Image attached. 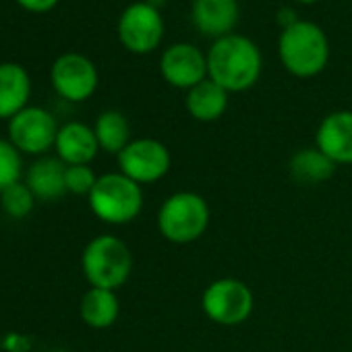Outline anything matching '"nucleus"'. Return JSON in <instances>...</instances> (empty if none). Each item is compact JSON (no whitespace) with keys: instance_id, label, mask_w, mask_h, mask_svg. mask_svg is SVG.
Wrapping results in <instances>:
<instances>
[{"instance_id":"obj_25","label":"nucleus","mask_w":352,"mask_h":352,"mask_svg":"<svg viewBox=\"0 0 352 352\" xmlns=\"http://www.w3.org/2000/svg\"><path fill=\"white\" fill-rule=\"evenodd\" d=\"M298 21H300V17H298L296 11L290 9V7H282V9H278V13H276V23H278V28H282V32L288 30V28H292V25L298 23Z\"/></svg>"},{"instance_id":"obj_16","label":"nucleus","mask_w":352,"mask_h":352,"mask_svg":"<svg viewBox=\"0 0 352 352\" xmlns=\"http://www.w3.org/2000/svg\"><path fill=\"white\" fill-rule=\"evenodd\" d=\"M67 164L58 157H40L28 168L25 185L40 201H56L67 193L65 185Z\"/></svg>"},{"instance_id":"obj_13","label":"nucleus","mask_w":352,"mask_h":352,"mask_svg":"<svg viewBox=\"0 0 352 352\" xmlns=\"http://www.w3.org/2000/svg\"><path fill=\"white\" fill-rule=\"evenodd\" d=\"M315 147L336 166L352 164V110H336L327 114L317 126Z\"/></svg>"},{"instance_id":"obj_10","label":"nucleus","mask_w":352,"mask_h":352,"mask_svg":"<svg viewBox=\"0 0 352 352\" xmlns=\"http://www.w3.org/2000/svg\"><path fill=\"white\" fill-rule=\"evenodd\" d=\"M50 79L54 91L67 102L89 100L100 81L96 65L79 52H67L58 56L52 65Z\"/></svg>"},{"instance_id":"obj_14","label":"nucleus","mask_w":352,"mask_h":352,"mask_svg":"<svg viewBox=\"0 0 352 352\" xmlns=\"http://www.w3.org/2000/svg\"><path fill=\"white\" fill-rule=\"evenodd\" d=\"M54 149L56 157L67 166H79L89 164L98 155L100 145L91 126L85 122H67L58 129Z\"/></svg>"},{"instance_id":"obj_11","label":"nucleus","mask_w":352,"mask_h":352,"mask_svg":"<svg viewBox=\"0 0 352 352\" xmlns=\"http://www.w3.org/2000/svg\"><path fill=\"white\" fill-rule=\"evenodd\" d=\"M160 75L168 85L189 91L208 79V54L195 44L176 42L164 50L160 58Z\"/></svg>"},{"instance_id":"obj_1","label":"nucleus","mask_w":352,"mask_h":352,"mask_svg":"<svg viewBox=\"0 0 352 352\" xmlns=\"http://www.w3.org/2000/svg\"><path fill=\"white\" fill-rule=\"evenodd\" d=\"M261 71V50L247 36H224L214 40L208 50V77L228 94H243L251 89L259 81Z\"/></svg>"},{"instance_id":"obj_20","label":"nucleus","mask_w":352,"mask_h":352,"mask_svg":"<svg viewBox=\"0 0 352 352\" xmlns=\"http://www.w3.org/2000/svg\"><path fill=\"white\" fill-rule=\"evenodd\" d=\"M94 133L102 151L120 153L133 139H131V124L126 116L118 110H106L96 118Z\"/></svg>"},{"instance_id":"obj_9","label":"nucleus","mask_w":352,"mask_h":352,"mask_svg":"<svg viewBox=\"0 0 352 352\" xmlns=\"http://www.w3.org/2000/svg\"><path fill=\"white\" fill-rule=\"evenodd\" d=\"M58 129L60 126L56 124V118L48 110L40 106H28L9 120V141L19 153L42 155L54 147Z\"/></svg>"},{"instance_id":"obj_17","label":"nucleus","mask_w":352,"mask_h":352,"mask_svg":"<svg viewBox=\"0 0 352 352\" xmlns=\"http://www.w3.org/2000/svg\"><path fill=\"white\" fill-rule=\"evenodd\" d=\"M228 91L214 83L210 77L199 85L191 87L185 98L187 112L199 122H214L224 116L228 108Z\"/></svg>"},{"instance_id":"obj_12","label":"nucleus","mask_w":352,"mask_h":352,"mask_svg":"<svg viewBox=\"0 0 352 352\" xmlns=\"http://www.w3.org/2000/svg\"><path fill=\"white\" fill-rule=\"evenodd\" d=\"M239 17V0H193L191 5L193 28L206 38L220 40L234 34Z\"/></svg>"},{"instance_id":"obj_18","label":"nucleus","mask_w":352,"mask_h":352,"mask_svg":"<svg viewBox=\"0 0 352 352\" xmlns=\"http://www.w3.org/2000/svg\"><path fill=\"white\" fill-rule=\"evenodd\" d=\"M288 168H290V176L294 179V183L307 185V187L329 181L336 172V164L317 147L298 149L290 157Z\"/></svg>"},{"instance_id":"obj_5","label":"nucleus","mask_w":352,"mask_h":352,"mask_svg":"<svg viewBox=\"0 0 352 352\" xmlns=\"http://www.w3.org/2000/svg\"><path fill=\"white\" fill-rule=\"evenodd\" d=\"M87 199L94 216L112 226L133 222L143 210L141 185L131 181L122 172H108L98 176V183Z\"/></svg>"},{"instance_id":"obj_24","label":"nucleus","mask_w":352,"mask_h":352,"mask_svg":"<svg viewBox=\"0 0 352 352\" xmlns=\"http://www.w3.org/2000/svg\"><path fill=\"white\" fill-rule=\"evenodd\" d=\"M17 5L32 13H48L58 5V0H17Z\"/></svg>"},{"instance_id":"obj_19","label":"nucleus","mask_w":352,"mask_h":352,"mask_svg":"<svg viewBox=\"0 0 352 352\" xmlns=\"http://www.w3.org/2000/svg\"><path fill=\"white\" fill-rule=\"evenodd\" d=\"M118 313H120V302L114 290L91 286L79 302V315L83 323L94 329H106L114 325Z\"/></svg>"},{"instance_id":"obj_15","label":"nucleus","mask_w":352,"mask_h":352,"mask_svg":"<svg viewBox=\"0 0 352 352\" xmlns=\"http://www.w3.org/2000/svg\"><path fill=\"white\" fill-rule=\"evenodd\" d=\"M32 96L30 73L17 63L0 65V118L11 120L23 108H28Z\"/></svg>"},{"instance_id":"obj_23","label":"nucleus","mask_w":352,"mask_h":352,"mask_svg":"<svg viewBox=\"0 0 352 352\" xmlns=\"http://www.w3.org/2000/svg\"><path fill=\"white\" fill-rule=\"evenodd\" d=\"M98 183L96 172L89 168V164H79V166H67L65 172V185H67V193L73 195H87L94 191Z\"/></svg>"},{"instance_id":"obj_21","label":"nucleus","mask_w":352,"mask_h":352,"mask_svg":"<svg viewBox=\"0 0 352 352\" xmlns=\"http://www.w3.org/2000/svg\"><path fill=\"white\" fill-rule=\"evenodd\" d=\"M0 208H3V212L9 218L23 220L34 212L36 197L30 191V187L25 185V181H19V183L11 185L9 189H5L3 193H0Z\"/></svg>"},{"instance_id":"obj_27","label":"nucleus","mask_w":352,"mask_h":352,"mask_svg":"<svg viewBox=\"0 0 352 352\" xmlns=\"http://www.w3.org/2000/svg\"><path fill=\"white\" fill-rule=\"evenodd\" d=\"M294 3H298V5H305V7H309V5H317L319 0H294Z\"/></svg>"},{"instance_id":"obj_6","label":"nucleus","mask_w":352,"mask_h":352,"mask_svg":"<svg viewBox=\"0 0 352 352\" xmlns=\"http://www.w3.org/2000/svg\"><path fill=\"white\" fill-rule=\"evenodd\" d=\"M201 307L214 323L232 327L245 323L251 317L255 296L243 280L220 278L204 290Z\"/></svg>"},{"instance_id":"obj_8","label":"nucleus","mask_w":352,"mask_h":352,"mask_svg":"<svg viewBox=\"0 0 352 352\" xmlns=\"http://www.w3.org/2000/svg\"><path fill=\"white\" fill-rule=\"evenodd\" d=\"M170 162V151L162 141L139 137L118 153V172L129 176L137 185H151L168 174Z\"/></svg>"},{"instance_id":"obj_7","label":"nucleus","mask_w":352,"mask_h":352,"mask_svg":"<svg viewBox=\"0 0 352 352\" xmlns=\"http://www.w3.org/2000/svg\"><path fill=\"white\" fill-rule=\"evenodd\" d=\"M118 40L133 54H149L160 48L164 40L162 11L147 5L145 0L129 5L118 17Z\"/></svg>"},{"instance_id":"obj_4","label":"nucleus","mask_w":352,"mask_h":352,"mask_svg":"<svg viewBox=\"0 0 352 352\" xmlns=\"http://www.w3.org/2000/svg\"><path fill=\"white\" fill-rule=\"evenodd\" d=\"M210 206L193 191L174 193L157 210V230L174 245H189L199 241L210 226Z\"/></svg>"},{"instance_id":"obj_3","label":"nucleus","mask_w":352,"mask_h":352,"mask_svg":"<svg viewBox=\"0 0 352 352\" xmlns=\"http://www.w3.org/2000/svg\"><path fill=\"white\" fill-rule=\"evenodd\" d=\"M81 267L85 280L94 288H106L116 292L131 278L133 253L118 236L102 234L91 239L83 249Z\"/></svg>"},{"instance_id":"obj_26","label":"nucleus","mask_w":352,"mask_h":352,"mask_svg":"<svg viewBox=\"0 0 352 352\" xmlns=\"http://www.w3.org/2000/svg\"><path fill=\"white\" fill-rule=\"evenodd\" d=\"M145 3H147V5H151L153 9L162 11V9L166 7V3H168V0H145Z\"/></svg>"},{"instance_id":"obj_2","label":"nucleus","mask_w":352,"mask_h":352,"mask_svg":"<svg viewBox=\"0 0 352 352\" xmlns=\"http://www.w3.org/2000/svg\"><path fill=\"white\" fill-rule=\"evenodd\" d=\"M329 40L325 32L307 19L284 30L278 38V56L282 67L298 79L321 75L329 63Z\"/></svg>"},{"instance_id":"obj_22","label":"nucleus","mask_w":352,"mask_h":352,"mask_svg":"<svg viewBox=\"0 0 352 352\" xmlns=\"http://www.w3.org/2000/svg\"><path fill=\"white\" fill-rule=\"evenodd\" d=\"M23 160L9 139H0V193L21 181Z\"/></svg>"}]
</instances>
